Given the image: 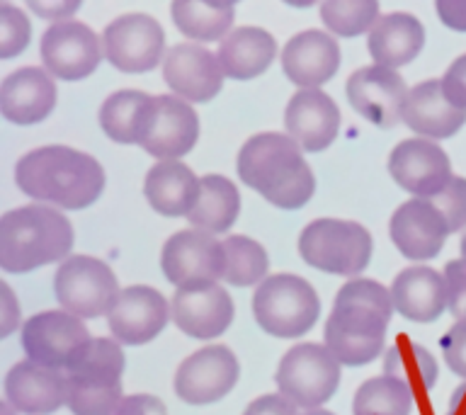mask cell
Masks as SVG:
<instances>
[{
	"label": "cell",
	"mask_w": 466,
	"mask_h": 415,
	"mask_svg": "<svg viewBox=\"0 0 466 415\" xmlns=\"http://www.w3.org/2000/svg\"><path fill=\"white\" fill-rule=\"evenodd\" d=\"M151 100L153 95L144 90H119L109 95L100 107L102 131L116 144H138Z\"/></svg>",
	"instance_id": "cell-33"
},
{
	"label": "cell",
	"mask_w": 466,
	"mask_h": 415,
	"mask_svg": "<svg viewBox=\"0 0 466 415\" xmlns=\"http://www.w3.org/2000/svg\"><path fill=\"white\" fill-rule=\"evenodd\" d=\"M393 309L413 323H432L447 311L444 275L428 265H413L399 272L391 284Z\"/></svg>",
	"instance_id": "cell-26"
},
{
	"label": "cell",
	"mask_w": 466,
	"mask_h": 415,
	"mask_svg": "<svg viewBox=\"0 0 466 415\" xmlns=\"http://www.w3.org/2000/svg\"><path fill=\"white\" fill-rule=\"evenodd\" d=\"M163 78L182 100L209 102L221 93L226 73L209 49L182 42L175 44L163 58Z\"/></svg>",
	"instance_id": "cell-19"
},
{
	"label": "cell",
	"mask_w": 466,
	"mask_h": 415,
	"mask_svg": "<svg viewBox=\"0 0 466 415\" xmlns=\"http://www.w3.org/2000/svg\"><path fill=\"white\" fill-rule=\"evenodd\" d=\"M233 3H238V0H233Z\"/></svg>",
	"instance_id": "cell-53"
},
{
	"label": "cell",
	"mask_w": 466,
	"mask_h": 415,
	"mask_svg": "<svg viewBox=\"0 0 466 415\" xmlns=\"http://www.w3.org/2000/svg\"><path fill=\"white\" fill-rule=\"evenodd\" d=\"M430 202L440 209V214L450 226V233L466 228V177L454 175L440 195L430 197Z\"/></svg>",
	"instance_id": "cell-39"
},
{
	"label": "cell",
	"mask_w": 466,
	"mask_h": 415,
	"mask_svg": "<svg viewBox=\"0 0 466 415\" xmlns=\"http://www.w3.org/2000/svg\"><path fill=\"white\" fill-rule=\"evenodd\" d=\"M350 107L379 129H393L403 122L408 100L406 80L386 66H364L345 83Z\"/></svg>",
	"instance_id": "cell-15"
},
{
	"label": "cell",
	"mask_w": 466,
	"mask_h": 415,
	"mask_svg": "<svg viewBox=\"0 0 466 415\" xmlns=\"http://www.w3.org/2000/svg\"><path fill=\"white\" fill-rule=\"evenodd\" d=\"M170 320L167 299L153 287L134 284L122 289L107 313L109 333L122 345H146L156 340Z\"/></svg>",
	"instance_id": "cell-18"
},
{
	"label": "cell",
	"mask_w": 466,
	"mask_h": 415,
	"mask_svg": "<svg viewBox=\"0 0 466 415\" xmlns=\"http://www.w3.org/2000/svg\"><path fill=\"white\" fill-rule=\"evenodd\" d=\"M93 335L87 333L86 323L68 311H42L22 323L20 340L27 359L66 369L73 355L78 352Z\"/></svg>",
	"instance_id": "cell-14"
},
{
	"label": "cell",
	"mask_w": 466,
	"mask_h": 415,
	"mask_svg": "<svg viewBox=\"0 0 466 415\" xmlns=\"http://www.w3.org/2000/svg\"><path fill=\"white\" fill-rule=\"evenodd\" d=\"M258 326L279 340L304 338L320 316V299L311 282L299 275L265 277L253 294Z\"/></svg>",
	"instance_id": "cell-6"
},
{
	"label": "cell",
	"mask_w": 466,
	"mask_h": 415,
	"mask_svg": "<svg viewBox=\"0 0 466 415\" xmlns=\"http://www.w3.org/2000/svg\"><path fill=\"white\" fill-rule=\"evenodd\" d=\"M0 415H17V410L5 400V403H0Z\"/></svg>",
	"instance_id": "cell-50"
},
{
	"label": "cell",
	"mask_w": 466,
	"mask_h": 415,
	"mask_svg": "<svg viewBox=\"0 0 466 415\" xmlns=\"http://www.w3.org/2000/svg\"><path fill=\"white\" fill-rule=\"evenodd\" d=\"M44 68L61 80H83L102 61L100 36L86 22L64 20L51 25L42 36Z\"/></svg>",
	"instance_id": "cell-16"
},
{
	"label": "cell",
	"mask_w": 466,
	"mask_h": 415,
	"mask_svg": "<svg viewBox=\"0 0 466 415\" xmlns=\"http://www.w3.org/2000/svg\"><path fill=\"white\" fill-rule=\"evenodd\" d=\"M284 127L304 151L320 153L333 144L340 131V109L333 97L319 87L299 90L287 102Z\"/></svg>",
	"instance_id": "cell-23"
},
{
	"label": "cell",
	"mask_w": 466,
	"mask_h": 415,
	"mask_svg": "<svg viewBox=\"0 0 466 415\" xmlns=\"http://www.w3.org/2000/svg\"><path fill=\"white\" fill-rule=\"evenodd\" d=\"M238 177L277 209H301L311 202L316 177L301 146L289 134L262 131L238 151Z\"/></svg>",
	"instance_id": "cell-3"
},
{
	"label": "cell",
	"mask_w": 466,
	"mask_h": 415,
	"mask_svg": "<svg viewBox=\"0 0 466 415\" xmlns=\"http://www.w3.org/2000/svg\"><path fill=\"white\" fill-rule=\"evenodd\" d=\"M233 0H173L170 17L182 35L195 42H218L233 27Z\"/></svg>",
	"instance_id": "cell-31"
},
{
	"label": "cell",
	"mask_w": 466,
	"mask_h": 415,
	"mask_svg": "<svg viewBox=\"0 0 466 415\" xmlns=\"http://www.w3.org/2000/svg\"><path fill=\"white\" fill-rule=\"evenodd\" d=\"M340 384L338 357L319 342H301L287 349L277 367V389L299 408H320Z\"/></svg>",
	"instance_id": "cell-9"
},
{
	"label": "cell",
	"mask_w": 466,
	"mask_h": 415,
	"mask_svg": "<svg viewBox=\"0 0 466 415\" xmlns=\"http://www.w3.org/2000/svg\"><path fill=\"white\" fill-rule=\"evenodd\" d=\"M299 253L320 272L355 277L370 268L374 240L357 221L316 218L299 236Z\"/></svg>",
	"instance_id": "cell-7"
},
{
	"label": "cell",
	"mask_w": 466,
	"mask_h": 415,
	"mask_svg": "<svg viewBox=\"0 0 466 415\" xmlns=\"http://www.w3.org/2000/svg\"><path fill=\"white\" fill-rule=\"evenodd\" d=\"M224 282L233 284V287H253V284H260L268 277V250L258 240L233 233V236L224 238Z\"/></svg>",
	"instance_id": "cell-36"
},
{
	"label": "cell",
	"mask_w": 466,
	"mask_h": 415,
	"mask_svg": "<svg viewBox=\"0 0 466 415\" xmlns=\"http://www.w3.org/2000/svg\"><path fill=\"white\" fill-rule=\"evenodd\" d=\"M54 294L64 311L86 320L107 316L122 289L107 262L93 255H71L58 262Z\"/></svg>",
	"instance_id": "cell-8"
},
{
	"label": "cell",
	"mask_w": 466,
	"mask_h": 415,
	"mask_svg": "<svg viewBox=\"0 0 466 415\" xmlns=\"http://www.w3.org/2000/svg\"><path fill=\"white\" fill-rule=\"evenodd\" d=\"M403 122L422 138H450L466 124V109L447 100L442 80H422L408 93Z\"/></svg>",
	"instance_id": "cell-27"
},
{
	"label": "cell",
	"mask_w": 466,
	"mask_h": 415,
	"mask_svg": "<svg viewBox=\"0 0 466 415\" xmlns=\"http://www.w3.org/2000/svg\"><path fill=\"white\" fill-rule=\"evenodd\" d=\"M56 107V86L46 71L25 66L13 71L0 86V109L7 122L29 127L44 122Z\"/></svg>",
	"instance_id": "cell-25"
},
{
	"label": "cell",
	"mask_w": 466,
	"mask_h": 415,
	"mask_svg": "<svg viewBox=\"0 0 466 415\" xmlns=\"http://www.w3.org/2000/svg\"><path fill=\"white\" fill-rule=\"evenodd\" d=\"M29 36H32V25L27 15L22 13L20 7L3 3L0 5V56L15 58L22 54L29 46Z\"/></svg>",
	"instance_id": "cell-38"
},
{
	"label": "cell",
	"mask_w": 466,
	"mask_h": 415,
	"mask_svg": "<svg viewBox=\"0 0 466 415\" xmlns=\"http://www.w3.org/2000/svg\"><path fill=\"white\" fill-rule=\"evenodd\" d=\"M243 415H301L299 413L297 403H291L282 393H268L255 399L250 406L246 408Z\"/></svg>",
	"instance_id": "cell-45"
},
{
	"label": "cell",
	"mask_w": 466,
	"mask_h": 415,
	"mask_svg": "<svg viewBox=\"0 0 466 415\" xmlns=\"http://www.w3.org/2000/svg\"><path fill=\"white\" fill-rule=\"evenodd\" d=\"M240 214V192L224 175H204L202 192L187 221L207 233H226Z\"/></svg>",
	"instance_id": "cell-32"
},
{
	"label": "cell",
	"mask_w": 466,
	"mask_h": 415,
	"mask_svg": "<svg viewBox=\"0 0 466 415\" xmlns=\"http://www.w3.org/2000/svg\"><path fill=\"white\" fill-rule=\"evenodd\" d=\"M389 233L403 258L422 262L440 255L444 240L450 236V226L435 204L425 197H415L393 211Z\"/></svg>",
	"instance_id": "cell-20"
},
{
	"label": "cell",
	"mask_w": 466,
	"mask_h": 415,
	"mask_svg": "<svg viewBox=\"0 0 466 415\" xmlns=\"http://www.w3.org/2000/svg\"><path fill=\"white\" fill-rule=\"evenodd\" d=\"M236 316L231 294L221 284L204 289H177L170 301V319L195 340H214L224 335Z\"/></svg>",
	"instance_id": "cell-22"
},
{
	"label": "cell",
	"mask_w": 466,
	"mask_h": 415,
	"mask_svg": "<svg viewBox=\"0 0 466 415\" xmlns=\"http://www.w3.org/2000/svg\"><path fill=\"white\" fill-rule=\"evenodd\" d=\"M20 192L56 209H87L105 189V167L90 153L71 146H42L15 166Z\"/></svg>",
	"instance_id": "cell-2"
},
{
	"label": "cell",
	"mask_w": 466,
	"mask_h": 415,
	"mask_svg": "<svg viewBox=\"0 0 466 415\" xmlns=\"http://www.w3.org/2000/svg\"><path fill=\"white\" fill-rule=\"evenodd\" d=\"M320 20L330 35L352 39L374 27L379 20V0H323Z\"/></svg>",
	"instance_id": "cell-37"
},
{
	"label": "cell",
	"mask_w": 466,
	"mask_h": 415,
	"mask_svg": "<svg viewBox=\"0 0 466 415\" xmlns=\"http://www.w3.org/2000/svg\"><path fill=\"white\" fill-rule=\"evenodd\" d=\"M384 374L399 379L410 389L430 391L435 386L440 369H437L435 357L430 355L428 348L413 342L408 335H399L386 349Z\"/></svg>",
	"instance_id": "cell-34"
},
{
	"label": "cell",
	"mask_w": 466,
	"mask_h": 415,
	"mask_svg": "<svg viewBox=\"0 0 466 415\" xmlns=\"http://www.w3.org/2000/svg\"><path fill=\"white\" fill-rule=\"evenodd\" d=\"M459 248H461V260L466 262V231L464 236H461V240H459Z\"/></svg>",
	"instance_id": "cell-52"
},
{
	"label": "cell",
	"mask_w": 466,
	"mask_h": 415,
	"mask_svg": "<svg viewBox=\"0 0 466 415\" xmlns=\"http://www.w3.org/2000/svg\"><path fill=\"white\" fill-rule=\"evenodd\" d=\"M22 309L20 301L15 297L13 287L7 282L0 284V338H7L13 335L17 328H20Z\"/></svg>",
	"instance_id": "cell-43"
},
{
	"label": "cell",
	"mask_w": 466,
	"mask_h": 415,
	"mask_svg": "<svg viewBox=\"0 0 466 415\" xmlns=\"http://www.w3.org/2000/svg\"><path fill=\"white\" fill-rule=\"evenodd\" d=\"M450 415H466V381L451 393Z\"/></svg>",
	"instance_id": "cell-48"
},
{
	"label": "cell",
	"mask_w": 466,
	"mask_h": 415,
	"mask_svg": "<svg viewBox=\"0 0 466 415\" xmlns=\"http://www.w3.org/2000/svg\"><path fill=\"white\" fill-rule=\"evenodd\" d=\"M435 7L444 27L466 32V0H435Z\"/></svg>",
	"instance_id": "cell-47"
},
{
	"label": "cell",
	"mask_w": 466,
	"mask_h": 415,
	"mask_svg": "<svg viewBox=\"0 0 466 415\" xmlns=\"http://www.w3.org/2000/svg\"><path fill=\"white\" fill-rule=\"evenodd\" d=\"M440 345H442L447 367H450L457 377L466 379V319L457 320V323L442 335Z\"/></svg>",
	"instance_id": "cell-41"
},
{
	"label": "cell",
	"mask_w": 466,
	"mask_h": 415,
	"mask_svg": "<svg viewBox=\"0 0 466 415\" xmlns=\"http://www.w3.org/2000/svg\"><path fill=\"white\" fill-rule=\"evenodd\" d=\"M442 90L454 107L466 109V54L451 61L442 78Z\"/></svg>",
	"instance_id": "cell-42"
},
{
	"label": "cell",
	"mask_w": 466,
	"mask_h": 415,
	"mask_svg": "<svg viewBox=\"0 0 466 415\" xmlns=\"http://www.w3.org/2000/svg\"><path fill=\"white\" fill-rule=\"evenodd\" d=\"M29 10L44 20L64 22L66 17L78 13V7L83 5V0H27Z\"/></svg>",
	"instance_id": "cell-46"
},
{
	"label": "cell",
	"mask_w": 466,
	"mask_h": 415,
	"mask_svg": "<svg viewBox=\"0 0 466 415\" xmlns=\"http://www.w3.org/2000/svg\"><path fill=\"white\" fill-rule=\"evenodd\" d=\"M73 415H115L124 400V349L115 338H90L66 367Z\"/></svg>",
	"instance_id": "cell-5"
},
{
	"label": "cell",
	"mask_w": 466,
	"mask_h": 415,
	"mask_svg": "<svg viewBox=\"0 0 466 415\" xmlns=\"http://www.w3.org/2000/svg\"><path fill=\"white\" fill-rule=\"evenodd\" d=\"M115 415H167V408L151 393H134V396H124Z\"/></svg>",
	"instance_id": "cell-44"
},
{
	"label": "cell",
	"mask_w": 466,
	"mask_h": 415,
	"mask_svg": "<svg viewBox=\"0 0 466 415\" xmlns=\"http://www.w3.org/2000/svg\"><path fill=\"white\" fill-rule=\"evenodd\" d=\"M102 42L107 61L122 73H148L166 58V32L151 15L116 17L102 32Z\"/></svg>",
	"instance_id": "cell-11"
},
{
	"label": "cell",
	"mask_w": 466,
	"mask_h": 415,
	"mask_svg": "<svg viewBox=\"0 0 466 415\" xmlns=\"http://www.w3.org/2000/svg\"><path fill=\"white\" fill-rule=\"evenodd\" d=\"M73 224L46 204H27L5 211L0 218V268L10 275H25L44 265L71 258Z\"/></svg>",
	"instance_id": "cell-4"
},
{
	"label": "cell",
	"mask_w": 466,
	"mask_h": 415,
	"mask_svg": "<svg viewBox=\"0 0 466 415\" xmlns=\"http://www.w3.org/2000/svg\"><path fill=\"white\" fill-rule=\"evenodd\" d=\"M163 275L177 289H204L224 279L226 250L224 240L199 228L173 233L160 253Z\"/></svg>",
	"instance_id": "cell-10"
},
{
	"label": "cell",
	"mask_w": 466,
	"mask_h": 415,
	"mask_svg": "<svg viewBox=\"0 0 466 415\" xmlns=\"http://www.w3.org/2000/svg\"><path fill=\"white\" fill-rule=\"evenodd\" d=\"M413 389L393 377L367 379L355 393V415H410Z\"/></svg>",
	"instance_id": "cell-35"
},
{
	"label": "cell",
	"mask_w": 466,
	"mask_h": 415,
	"mask_svg": "<svg viewBox=\"0 0 466 415\" xmlns=\"http://www.w3.org/2000/svg\"><path fill=\"white\" fill-rule=\"evenodd\" d=\"M389 173L393 182L415 197L440 195L450 180L451 160L450 156L430 138H406L400 141L389 156Z\"/></svg>",
	"instance_id": "cell-17"
},
{
	"label": "cell",
	"mask_w": 466,
	"mask_h": 415,
	"mask_svg": "<svg viewBox=\"0 0 466 415\" xmlns=\"http://www.w3.org/2000/svg\"><path fill=\"white\" fill-rule=\"evenodd\" d=\"M68 381L64 369L22 359L7 371L5 400L22 415H51L66 406Z\"/></svg>",
	"instance_id": "cell-21"
},
{
	"label": "cell",
	"mask_w": 466,
	"mask_h": 415,
	"mask_svg": "<svg viewBox=\"0 0 466 415\" xmlns=\"http://www.w3.org/2000/svg\"><path fill=\"white\" fill-rule=\"evenodd\" d=\"M301 415H335V413H330V410H323V408H311V410H306V413H301Z\"/></svg>",
	"instance_id": "cell-51"
},
{
	"label": "cell",
	"mask_w": 466,
	"mask_h": 415,
	"mask_svg": "<svg viewBox=\"0 0 466 415\" xmlns=\"http://www.w3.org/2000/svg\"><path fill=\"white\" fill-rule=\"evenodd\" d=\"M393 313V297L384 284L355 277L340 287L326 320V345L338 362L362 367L374 362L386 345V328Z\"/></svg>",
	"instance_id": "cell-1"
},
{
	"label": "cell",
	"mask_w": 466,
	"mask_h": 415,
	"mask_svg": "<svg viewBox=\"0 0 466 415\" xmlns=\"http://www.w3.org/2000/svg\"><path fill=\"white\" fill-rule=\"evenodd\" d=\"M199 141V116L177 95H156L146 112L138 146L158 160L187 156Z\"/></svg>",
	"instance_id": "cell-13"
},
{
	"label": "cell",
	"mask_w": 466,
	"mask_h": 415,
	"mask_svg": "<svg viewBox=\"0 0 466 415\" xmlns=\"http://www.w3.org/2000/svg\"><path fill=\"white\" fill-rule=\"evenodd\" d=\"M425 46V27L410 13H389L374 22L367 49L379 66L400 68L410 64Z\"/></svg>",
	"instance_id": "cell-29"
},
{
	"label": "cell",
	"mask_w": 466,
	"mask_h": 415,
	"mask_svg": "<svg viewBox=\"0 0 466 415\" xmlns=\"http://www.w3.org/2000/svg\"><path fill=\"white\" fill-rule=\"evenodd\" d=\"M444 284H447V309L457 320L466 319V262L450 260L444 265Z\"/></svg>",
	"instance_id": "cell-40"
},
{
	"label": "cell",
	"mask_w": 466,
	"mask_h": 415,
	"mask_svg": "<svg viewBox=\"0 0 466 415\" xmlns=\"http://www.w3.org/2000/svg\"><path fill=\"white\" fill-rule=\"evenodd\" d=\"M240 364L226 345H209L185 357L175 371V396L189 406L217 403L238 384Z\"/></svg>",
	"instance_id": "cell-12"
},
{
	"label": "cell",
	"mask_w": 466,
	"mask_h": 415,
	"mask_svg": "<svg viewBox=\"0 0 466 415\" xmlns=\"http://www.w3.org/2000/svg\"><path fill=\"white\" fill-rule=\"evenodd\" d=\"M282 68L287 78L301 90L320 87L340 68V46L335 36L320 29H306L291 36L282 51Z\"/></svg>",
	"instance_id": "cell-24"
},
{
	"label": "cell",
	"mask_w": 466,
	"mask_h": 415,
	"mask_svg": "<svg viewBox=\"0 0 466 415\" xmlns=\"http://www.w3.org/2000/svg\"><path fill=\"white\" fill-rule=\"evenodd\" d=\"M284 3H287V5H291V7H301V10H304V7L316 5L319 0H284Z\"/></svg>",
	"instance_id": "cell-49"
},
{
	"label": "cell",
	"mask_w": 466,
	"mask_h": 415,
	"mask_svg": "<svg viewBox=\"0 0 466 415\" xmlns=\"http://www.w3.org/2000/svg\"><path fill=\"white\" fill-rule=\"evenodd\" d=\"M218 61L228 78L250 80L268 71L277 56L275 36L262 27H236L221 39Z\"/></svg>",
	"instance_id": "cell-30"
},
{
	"label": "cell",
	"mask_w": 466,
	"mask_h": 415,
	"mask_svg": "<svg viewBox=\"0 0 466 415\" xmlns=\"http://www.w3.org/2000/svg\"><path fill=\"white\" fill-rule=\"evenodd\" d=\"M144 192L160 217H189L202 192V177L180 160H160L146 175Z\"/></svg>",
	"instance_id": "cell-28"
}]
</instances>
